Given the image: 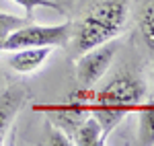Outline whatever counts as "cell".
<instances>
[{"instance_id":"6da1fadb","label":"cell","mask_w":154,"mask_h":146,"mask_svg":"<svg viewBox=\"0 0 154 146\" xmlns=\"http://www.w3.org/2000/svg\"><path fill=\"white\" fill-rule=\"evenodd\" d=\"M148 95V89L140 76L131 72H121L113 76L101 91L93 93L91 115L101 123L105 138L128 113L136 111Z\"/></svg>"},{"instance_id":"7a4b0ae2","label":"cell","mask_w":154,"mask_h":146,"mask_svg":"<svg viewBox=\"0 0 154 146\" xmlns=\"http://www.w3.org/2000/svg\"><path fill=\"white\" fill-rule=\"evenodd\" d=\"M130 0H103L95 4L72 29V41L78 54L111 41L128 23Z\"/></svg>"},{"instance_id":"3957f363","label":"cell","mask_w":154,"mask_h":146,"mask_svg":"<svg viewBox=\"0 0 154 146\" xmlns=\"http://www.w3.org/2000/svg\"><path fill=\"white\" fill-rule=\"evenodd\" d=\"M74 23H62V25H31L25 23L23 27L14 29L6 37L2 49L14 51L23 48H66L72 39Z\"/></svg>"},{"instance_id":"277c9868","label":"cell","mask_w":154,"mask_h":146,"mask_svg":"<svg viewBox=\"0 0 154 146\" xmlns=\"http://www.w3.org/2000/svg\"><path fill=\"white\" fill-rule=\"evenodd\" d=\"M115 51H117V41L115 39L105 41V43L88 49V51H82V56L76 60V66H74L78 86L93 89V85L99 82L103 78V74L109 70L111 62L115 58Z\"/></svg>"},{"instance_id":"5b68a950","label":"cell","mask_w":154,"mask_h":146,"mask_svg":"<svg viewBox=\"0 0 154 146\" xmlns=\"http://www.w3.org/2000/svg\"><path fill=\"white\" fill-rule=\"evenodd\" d=\"M25 99L27 93L19 86H6L0 91V144L4 142L17 113L23 109Z\"/></svg>"},{"instance_id":"8992f818","label":"cell","mask_w":154,"mask_h":146,"mask_svg":"<svg viewBox=\"0 0 154 146\" xmlns=\"http://www.w3.org/2000/svg\"><path fill=\"white\" fill-rule=\"evenodd\" d=\"M51 48H23L14 49L12 56L8 58V66L19 74H31L39 70L45 60L49 58Z\"/></svg>"},{"instance_id":"52a82bcc","label":"cell","mask_w":154,"mask_h":146,"mask_svg":"<svg viewBox=\"0 0 154 146\" xmlns=\"http://www.w3.org/2000/svg\"><path fill=\"white\" fill-rule=\"evenodd\" d=\"M70 136H72L70 142L72 144H78V146H101L107 142L101 123L97 122L93 115H86L82 122L72 130Z\"/></svg>"},{"instance_id":"ba28073f","label":"cell","mask_w":154,"mask_h":146,"mask_svg":"<svg viewBox=\"0 0 154 146\" xmlns=\"http://www.w3.org/2000/svg\"><path fill=\"white\" fill-rule=\"evenodd\" d=\"M138 113V144L152 146L154 144V97L144 99L136 107Z\"/></svg>"},{"instance_id":"9c48e42d","label":"cell","mask_w":154,"mask_h":146,"mask_svg":"<svg viewBox=\"0 0 154 146\" xmlns=\"http://www.w3.org/2000/svg\"><path fill=\"white\" fill-rule=\"evenodd\" d=\"M138 31L146 48L154 51V0H144L138 11Z\"/></svg>"},{"instance_id":"30bf717a","label":"cell","mask_w":154,"mask_h":146,"mask_svg":"<svg viewBox=\"0 0 154 146\" xmlns=\"http://www.w3.org/2000/svg\"><path fill=\"white\" fill-rule=\"evenodd\" d=\"M25 23H31L27 17H17V14H8V12H2L0 11V49L4 45L6 37L11 35L14 29L23 27Z\"/></svg>"},{"instance_id":"8fae6325","label":"cell","mask_w":154,"mask_h":146,"mask_svg":"<svg viewBox=\"0 0 154 146\" xmlns=\"http://www.w3.org/2000/svg\"><path fill=\"white\" fill-rule=\"evenodd\" d=\"M12 2H14L17 6H21V8H23L25 17H27L29 21L33 19V11L39 8V6H41V8H51V11L62 12V14L66 12V11H64V6H60L58 0H12Z\"/></svg>"},{"instance_id":"7c38bea8","label":"cell","mask_w":154,"mask_h":146,"mask_svg":"<svg viewBox=\"0 0 154 146\" xmlns=\"http://www.w3.org/2000/svg\"><path fill=\"white\" fill-rule=\"evenodd\" d=\"M152 97H154V62H152Z\"/></svg>"}]
</instances>
